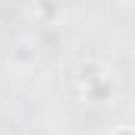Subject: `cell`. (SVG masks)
Here are the masks:
<instances>
[{
  "mask_svg": "<svg viewBox=\"0 0 135 135\" xmlns=\"http://www.w3.org/2000/svg\"><path fill=\"white\" fill-rule=\"evenodd\" d=\"M72 88H75V94L85 104H104V101H110L116 94L119 79H116V69L110 66L107 60L85 57L72 69Z\"/></svg>",
  "mask_w": 135,
  "mask_h": 135,
  "instance_id": "1",
  "label": "cell"
},
{
  "mask_svg": "<svg viewBox=\"0 0 135 135\" xmlns=\"http://www.w3.org/2000/svg\"><path fill=\"white\" fill-rule=\"evenodd\" d=\"M9 60H13V66H35L38 47H35L32 41H19V44L9 50Z\"/></svg>",
  "mask_w": 135,
  "mask_h": 135,
  "instance_id": "2",
  "label": "cell"
},
{
  "mask_svg": "<svg viewBox=\"0 0 135 135\" xmlns=\"http://www.w3.org/2000/svg\"><path fill=\"white\" fill-rule=\"evenodd\" d=\"M107 135H135V126H116V129H110Z\"/></svg>",
  "mask_w": 135,
  "mask_h": 135,
  "instance_id": "3",
  "label": "cell"
}]
</instances>
